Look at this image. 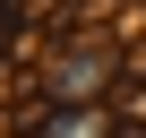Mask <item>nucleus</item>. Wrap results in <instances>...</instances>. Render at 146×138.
Instances as JSON below:
<instances>
[{
  "mask_svg": "<svg viewBox=\"0 0 146 138\" xmlns=\"http://www.w3.org/2000/svg\"><path fill=\"white\" fill-rule=\"evenodd\" d=\"M120 78H129V60H120L112 35L60 43L52 69H43V104H120Z\"/></svg>",
  "mask_w": 146,
  "mask_h": 138,
  "instance_id": "f257e3e1",
  "label": "nucleus"
},
{
  "mask_svg": "<svg viewBox=\"0 0 146 138\" xmlns=\"http://www.w3.org/2000/svg\"><path fill=\"white\" fill-rule=\"evenodd\" d=\"M9 9H17V0H9Z\"/></svg>",
  "mask_w": 146,
  "mask_h": 138,
  "instance_id": "39448f33",
  "label": "nucleus"
},
{
  "mask_svg": "<svg viewBox=\"0 0 146 138\" xmlns=\"http://www.w3.org/2000/svg\"><path fill=\"white\" fill-rule=\"evenodd\" d=\"M120 112H129V121H146V95H129V104H120Z\"/></svg>",
  "mask_w": 146,
  "mask_h": 138,
  "instance_id": "f03ea898",
  "label": "nucleus"
},
{
  "mask_svg": "<svg viewBox=\"0 0 146 138\" xmlns=\"http://www.w3.org/2000/svg\"><path fill=\"white\" fill-rule=\"evenodd\" d=\"M17 9H35V17H43V9H60V0H17Z\"/></svg>",
  "mask_w": 146,
  "mask_h": 138,
  "instance_id": "20e7f679",
  "label": "nucleus"
},
{
  "mask_svg": "<svg viewBox=\"0 0 146 138\" xmlns=\"http://www.w3.org/2000/svg\"><path fill=\"white\" fill-rule=\"evenodd\" d=\"M0 52H9V0H0Z\"/></svg>",
  "mask_w": 146,
  "mask_h": 138,
  "instance_id": "7ed1b4c3",
  "label": "nucleus"
}]
</instances>
